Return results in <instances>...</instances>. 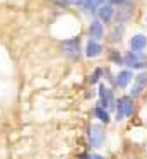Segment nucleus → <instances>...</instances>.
I'll use <instances>...</instances> for the list:
<instances>
[{
  "instance_id": "nucleus-5",
  "label": "nucleus",
  "mask_w": 147,
  "mask_h": 159,
  "mask_svg": "<svg viewBox=\"0 0 147 159\" xmlns=\"http://www.w3.org/2000/svg\"><path fill=\"white\" fill-rule=\"evenodd\" d=\"M147 87V72H140L139 75L133 79V86L130 89V96L132 98H139L140 94L145 91Z\"/></svg>"
},
{
  "instance_id": "nucleus-17",
  "label": "nucleus",
  "mask_w": 147,
  "mask_h": 159,
  "mask_svg": "<svg viewBox=\"0 0 147 159\" xmlns=\"http://www.w3.org/2000/svg\"><path fill=\"white\" fill-rule=\"evenodd\" d=\"M111 60L116 63V65H123V58L120 55H116V52H111Z\"/></svg>"
},
{
  "instance_id": "nucleus-10",
  "label": "nucleus",
  "mask_w": 147,
  "mask_h": 159,
  "mask_svg": "<svg viewBox=\"0 0 147 159\" xmlns=\"http://www.w3.org/2000/svg\"><path fill=\"white\" fill-rule=\"evenodd\" d=\"M113 14H115L113 5L103 4V5H99V7H98V16H99V19H101L103 22H109V21H111V17H113Z\"/></svg>"
},
{
  "instance_id": "nucleus-8",
  "label": "nucleus",
  "mask_w": 147,
  "mask_h": 159,
  "mask_svg": "<svg viewBox=\"0 0 147 159\" xmlns=\"http://www.w3.org/2000/svg\"><path fill=\"white\" fill-rule=\"evenodd\" d=\"M132 77H133L132 70H122V72L115 77V87H120V89L126 87V86H128V82L132 80Z\"/></svg>"
},
{
  "instance_id": "nucleus-6",
  "label": "nucleus",
  "mask_w": 147,
  "mask_h": 159,
  "mask_svg": "<svg viewBox=\"0 0 147 159\" xmlns=\"http://www.w3.org/2000/svg\"><path fill=\"white\" fill-rule=\"evenodd\" d=\"M89 36H91V39H94V41L104 38V29H103L101 21H96V19L91 21V24H89Z\"/></svg>"
},
{
  "instance_id": "nucleus-3",
  "label": "nucleus",
  "mask_w": 147,
  "mask_h": 159,
  "mask_svg": "<svg viewBox=\"0 0 147 159\" xmlns=\"http://www.w3.org/2000/svg\"><path fill=\"white\" fill-rule=\"evenodd\" d=\"M99 103L98 106L104 108V110H108V108H113V104L116 103L115 101V96H113V91L109 89V87H106L104 84H99Z\"/></svg>"
},
{
  "instance_id": "nucleus-11",
  "label": "nucleus",
  "mask_w": 147,
  "mask_h": 159,
  "mask_svg": "<svg viewBox=\"0 0 147 159\" xmlns=\"http://www.w3.org/2000/svg\"><path fill=\"white\" fill-rule=\"evenodd\" d=\"M118 101L123 108V115H125V116H130L132 111H133V98L132 96H123V98H120Z\"/></svg>"
},
{
  "instance_id": "nucleus-15",
  "label": "nucleus",
  "mask_w": 147,
  "mask_h": 159,
  "mask_svg": "<svg viewBox=\"0 0 147 159\" xmlns=\"http://www.w3.org/2000/svg\"><path fill=\"white\" fill-rule=\"evenodd\" d=\"M101 75H103V69H96L94 72L91 74V77H89V82H91V84H98L99 79H101Z\"/></svg>"
},
{
  "instance_id": "nucleus-18",
  "label": "nucleus",
  "mask_w": 147,
  "mask_h": 159,
  "mask_svg": "<svg viewBox=\"0 0 147 159\" xmlns=\"http://www.w3.org/2000/svg\"><path fill=\"white\" fill-rule=\"evenodd\" d=\"M125 2H126V0H109V4H111V5H123Z\"/></svg>"
},
{
  "instance_id": "nucleus-19",
  "label": "nucleus",
  "mask_w": 147,
  "mask_h": 159,
  "mask_svg": "<svg viewBox=\"0 0 147 159\" xmlns=\"http://www.w3.org/2000/svg\"><path fill=\"white\" fill-rule=\"evenodd\" d=\"M91 2H92L94 5H98V7H99V5H103V4H104V0H91Z\"/></svg>"
},
{
  "instance_id": "nucleus-2",
  "label": "nucleus",
  "mask_w": 147,
  "mask_h": 159,
  "mask_svg": "<svg viewBox=\"0 0 147 159\" xmlns=\"http://www.w3.org/2000/svg\"><path fill=\"white\" fill-rule=\"evenodd\" d=\"M123 65L130 67V69H145L147 60L140 52H128L123 57Z\"/></svg>"
},
{
  "instance_id": "nucleus-9",
  "label": "nucleus",
  "mask_w": 147,
  "mask_h": 159,
  "mask_svg": "<svg viewBox=\"0 0 147 159\" xmlns=\"http://www.w3.org/2000/svg\"><path fill=\"white\" fill-rule=\"evenodd\" d=\"M101 52H103V46L98 41H94V39H89L87 45H85V57L94 58V57L101 55Z\"/></svg>"
},
{
  "instance_id": "nucleus-4",
  "label": "nucleus",
  "mask_w": 147,
  "mask_h": 159,
  "mask_svg": "<svg viewBox=\"0 0 147 159\" xmlns=\"http://www.w3.org/2000/svg\"><path fill=\"white\" fill-rule=\"evenodd\" d=\"M62 52L67 58H77L80 53V46H79V38H72V39H65L62 41Z\"/></svg>"
},
{
  "instance_id": "nucleus-1",
  "label": "nucleus",
  "mask_w": 147,
  "mask_h": 159,
  "mask_svg": "<svg viewBox=\"0 0 147 159\" xmlns=\"http://www.w3.org/2000/svg\"><path fill=\"white\" fill-rule=\"evenodd\" d=\"M104 139H106V134H104L101 125H89L87 140L92 147H101V145L104 144Z\"/></svg>"
},
{
  "instance_id": "nucleus-12",
  "label": "nucleus",
  "mask_w": 147,
  "mask_h": 159,
  "mask_svg": "<svg viewBox=\"0 0 147 159\" xmlns=\"http://www.w3.org/2000/svg\"><path fill=\"white\" fill-rule=\"evenodd\" d=\"M132 17V9L128 7V5L123 4L122 9H118V14H116V21L120 22V24H125L128 19Z\"/></svg>"
},
{
  "instance_id": "nucleus-14",
  "label": "nucleus",
  "mask_w": 147,
  "mask_h": 159,
  "mask_svg": "<svg viewBox=\"0 0 147 159\" xmlns=\"http://www.w3.org/2000/svg\"><path fill=\"white\" fill-rule=\"evenodd\" d=\"M123 29H125V26H123V24L115 26V28H113V31H111V41H120V39H122Z\"/></svg>"
},
{
  "instance_id": "nucleus-16",
  "label": "nucleus",
  "mask_w": 147,
  "mask_h": 159,
  "mask_svg": "<svg viewBox=\"0 0 147 159\" xmlns=\"http://www.w3.org/2000/svg\"><path fill=\"white\" fill-rule=\"evenodd\" d=\"M79 159H104L101 154H80Z\"/></svg>"
},
{
  "instance_id": "nucleus-7",
  "label": "nucleus",
  "mask_w": 147,
  "mask_h": 159,
  "mask_svg": "<svg viewBox=\"0 0 147 159\" xmlns=\"http://www.w3.org/2000/svg\"><path fill=\"white\" fill-rule=\"evenodd\" d=\"M145 46H147V36L144 34L132 36V39H130V50L132 52H142Z\"/></svg>"
},
{
  "instance_id": "nucleus-13",
  "label": "nucleus",
  "mask_w": 147,
  "mask_h": 159,
  "mask_svg": "<svg viewBox=\"0 0 147 159\" xmlns=\"http://www.w3.org/2000/svg\"><path fill=\"white\" fill-rule=\"evenodd\" d=\"M94 116L98 118L99 121H103V123H109V121H111V116H109L108 110H104V108H101V106L94 108Z\"/></svg>"
}]
</instances>
